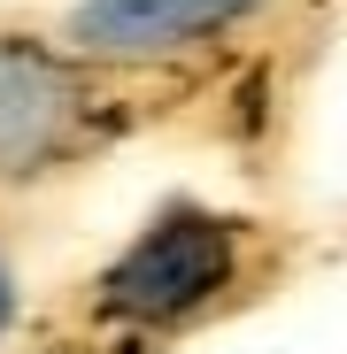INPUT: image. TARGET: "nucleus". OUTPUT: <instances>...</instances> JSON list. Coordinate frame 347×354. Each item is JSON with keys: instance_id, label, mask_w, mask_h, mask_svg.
<instances>
[{"instance_id": "nucleus-1", "label": "nucleus", "mask_w": 347, "mask_h": 354, "mask_svg": "<svg viewBox=\"0 0 347 354\" xmlns=\"http://www.w3.org/2000/svg\"><path fill=\"white\" fill-rule=\"evenodd\" d=\"M231 262H240V231L216 223L208 208H162L139 239L116 254L93 285V308L108 324H139V331H162V324H186L201 316Z\"/></svg>"}, {"instance_id": "nucleus-2", "label": "nucleus", "mask_w": 347, "mask_h": 354, "mask_svg": "<svg viewBox=\"0 0 347 354\" xmlns=\"http://www.w3.org/2000/svg\"><path fill=\"white\" fill-rule=\"evenodd\" d=\"M93 124L85 77L31 39H0V185L54 169Z\"/></svg>"}, {"instance_id": "nucleus-3", "label": "nucleus", "mask_w": 347, "mask_h": 354, "mask_svg": "<svg viewBox=\"0 0 347 354\" xmlns=\"http://www.w3.org/2000/svg\"><path fill=\"white\" fill-rule=\"evenodd\" d=\"M240 8H255V0H78L70 31L93 54H162L231 24Z\"/></svg>"}, {"instance_id": "nucleus-4", "label": "nucleus", "mask_w": 347, "mask_h": 354, "mask_svg": "<svg viewBox=\"0 0 347 354\" xmlns=\"http://www.w3.org/2000/svg\"><path fill=\"white\" fill-rule=\"evenodd\" d=\"M16 316H24V292H16V270L0 262V339L16 331Z\"/></svg>"}]
</instances>
